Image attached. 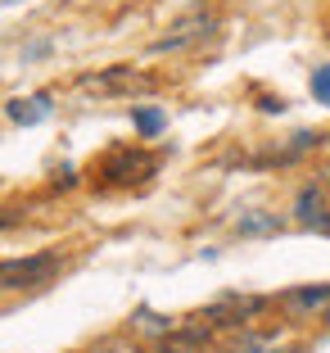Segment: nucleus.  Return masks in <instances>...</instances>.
Segmentation results:
<instances>
[{"label": "nucleus", "mask_w": 330, "mask_h": 353, "mask_svg": "<svg viewBox=\"0 0 330 353\" xmlns=\"http://www.w3.org/2000/svg\"><path fill=\"white\" fill-rule=\"evenodd\" d=\"M59 272H63V259L54 250H37V254H23V259H0V290H14V294L45 290Z\"/></svg>", "instance_id": "obj_1"}, {"label": "nucleus", "mask_w": 330, "mask_h": 353, "mask_svg": "<svg viewBox=\"0 0 330 353\" xmlns=\"http://www.w3.org/2000/svg\"><path fill=\"white\" fill-rule=\"evenodd\" d=\"M213 32H217V14H213V10H204V5H195V10H186L181 19L167 23V32L158 37V41H149V50H154V54L190 50V46H204Z\"/></svg>", "instance_id": "obj_2"}, {"label": "nucleus", "mask_w": 330, "mask_h": 353, "mask_svg": "<svg viewBox=\"0 0 330 353\" xmlns=\"http://www.w3.org/2000/svg\"><path fill=\"white\" fill-rule=\"evenodd\" d=\"M271 303H276L294 326L330 322V281H321V285H294V290H280Z\"/></svg>", "instance_id": "obj_3"}, {"label": "nucleus", "mask_w": 330, "mask_h": 353, "mask_svg": "<svg viewBox=\"0 0 330 353\" xmlns=\"http://www.w3.org/2000/svg\"><path fill=\"white\" fill-rule=\"evenodd\" d=\"M154 168H158V159L145 154V150H114L109 159H100L95 181L100 186H136L145 176H154Z\"/></svg>", "instance_id": "obj_4"}, {"label": "nucleus", "mask_w": 330, "mask_h": 353, "mask_svg": "<svg viewBox=\"0 0 330 353\" xmlns=\"http://www.w3.org/2000/svg\"><path fill=\"white\" fill-rule=\"evenodd\" d=\"M294 222L308 231H330V190L321 181H308L294 195Z\"/></svg>", "instance_id": "obj_5"}, {"label": "nucleus", "mask_w": 330, "mask_h": 353, "mask_svg": "<svg viewBox=\"0 0 330 353\" xmlns=\"http://www.w3.org/2000/svg\"><path fill=\"white\" fill-rule=\"evenodd\" d=\"M149 86H154V77L136 73V68H127V63H118V68H104V73H86V77H82V91H104V95L149 91Z\"/></svg>", "instance_id": "obj_6"}, {"label": "nucleus", "mask_w": 330, "mask_h": 353, "mask_svg": "<svg viewBox=\"0 0 330 353\" xmlns=\"http://www.w3.org/2000/svg\"><path fill=\"white\" fill-rule=\"evenodd\" d=\"M5 114H10V123L19 127H32V123H41L45 114H50V95H28V100H10L5 104Z\"/></svg>", "instance_id": "obj_7"}, {"label": "nucleus", "mask_w": 330, "mask_h": 353, "mask_svg": "<svg viewBox=\"0 0 330 353\" xmlns=\"http://www.w3.org/2000/svg\"><path fill=\"white\" fill-rule=\"evenodd\" d=\"M132 123H136V132H141L145 141H154V136L167 127V114H163V109H149V104H141V109H132Z\"/></svg>", "instance_id": "obj_8"}, {"label": "nucleus", "mask_w": 330, "mask_h": 353, "mask_svg": "<svg viewBox=\"0 0 330 353\" xmlns=\"http://www.w3.org/2000/svg\"><path fill=\"white\" fill-rule=\"evenodd\" d=\"M308 91H312V100H317V104H330V63L312 68V77H308Z\"/></svg>", "instance_id": "obj_9"}, {"label": "nucleus", "mask_w": 330, "mask_h": 353, "mask_svg": "<svg viewBox=\"0 0 330 353\" xmlns=\"http://www.w3.org/2000/svg\"><path fill=\"white\" fill-rule=\"evenodd\" d=\"M267 231H280V218H245L240 222V236H267Z\"/></svg>", "instance_id": "obj_10"}, {"label": "nucleus", "mask_w": 330, "mask_h": 353, "mask_svg": "<svg viewBox=\"0 0 330 353\" xmlns=\"http://www.w3.org/2000/svg\"><path fill=\"white\" fill-rule=\"evenodd\" d=\"M91 353H145L141 344H132V340H104L100 349H91Z\"/></svg>", "instance_id": "obj_11"}, {"label": "nucleus", "mask_w": 330, "mask_h": 353, "mask_svg": "<svg viewBox=\"0 0 330 353\" xmlns=\"http://www.w3.org/2000/svg\"><path fill=\"white\" fill-rule=\"evenodd\" d=\"M158 353H195V344H190V340H181V335H167V344H163V349H158Z\"/></svg>", "instance_id": "obj_12"}, {"label": "nucleus", "mask_w": 330, "mask_h": 353, "mask_svg": "<svg viewBox=\"0 0 330 353\" xmlns=\"http://www.w3.org/2000/svg\"><path fill=\"white\" fill-rule=\"evenodd\" d=\"M14 222H23L19 213H10V208H0V227H14Z\"/></svg>", "instance_id": "obj_13"}, {"label": "nucleus", "mask_w": 330, "mask_h": 353, "mask_svg": "<svg viewBox=\"0 0 330 353\" xmlns=\"http://www.w3.org/2000/svg\"><path fill=\"white\" fill-rule=\"evenodd\" d=\"M271 353H299V349H271Z\"/></svg>", "instance_id": "obj_14"}]
</instances>
